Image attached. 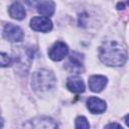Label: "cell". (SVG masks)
Listing matches in <instances>:
<instances>
[{"mask_svg": "<svg viewBox=\"0 0 129 129\" xmlns=\"http://www.w3.org/2000/svg\"><path fill=\"white\" fill-rule=\"evenodd\" d=\"M3 35H4V37L7 40L12 41V42L21 41L23 39V37H24V34H23L22 29L19 26L14 25L12 23H7L4 26Z\"/></svg>", "mask_w": 129, "mask_h": 129, "instance_id": "cell-4", "label": "cell"}, {"mask_svg": "<svg viewBox=\"0 0 129 129\" xmlns=\"http://www.w3.org/2000/svg\"><path fill=\"white\" fill-rule=\"evenodd\" d=\"M90 125L84 116H79L76 119V129H89Z\"/></svg>", "mask_w": 129, "mask_h": 129, "instance_id": "cell-13", "label": "cell"}, {"mask_svg": "<svg viewBox=\"0 0 129 129\" xmlns=\"http://www.w3.org/2000/svg\"><path fill=\"white\" fill-rule=\"evenodd\" d=\"M127 4H128V5H129V2H127Z\"/></svg>", "mask_w": 129, "mask_h": 129, "instance_id": "cell-18", "label": "cell"}, {"mask_svg": "<svg viewBox=\"0 0 129 129\" xmlns=\"http://www.w3.org/2000/svg\"><path fill=\"white\" fill-rule=\"evenodd\" d=\"M67 88L73 93H83L85 91V84L81 78L74 76L67 80Z\"/></svg>", "mask_w": 129, "mask_h": 129, "instance_id": "cell-10", "label": "cell"}, {"mask_svg": "<svg viewBox=\"0 0 129 129\" xmlns=\"http://www.w3.org/2000/svg\"><path fill=\"white\" fill-rule=\"evenodd\" d=\"M9 14L12 18L17 19V20H21L25 17L26 12H25L24 7L19 2H14L9 8Z\"/></svg>", "mask_w": 129, "mask_h": 129, "instance_id": "cell-12", "label": "cell"}, {"mask_svg": "<svg viewBox=\"0 0 129 129\" xmlns=\"http://www.w3.org/2000/svg\"><path fill=\"white\" fill-rule=\"evenodd\" d=\"M30 27L35 31L48 32L52 29V22L48 17L35 16L30 20Z\"/></svg>", "mask_w": 129, "mask_h": 129, "instance_id": "cell-6", "label": "cell"}, {"mask_svg": "<svg viewBox=\"0 0 129 129\" xmlns=\"http://www.w3.org/2000/svg\"><path fill=\"white\" fill-rule=\"evenodd\" d=\"M55 84L54 75L47 70H38L33 73L31 78V87L37 94H43L51 91Z\"/></svg>", "mask_w": 129, "mask_h": 129, "instance_id": "cell-2", "label": "cell"}, {"mask_svg": "<svg viewBox=\"0 0 129 129\" xmlns=\"http://www.w3.org/2000/svg\"><path fill=\"white\" fill-rule=\"evenodd\" d=\"M101 61L110 67L123 66L127 59L126 48L116 40H107L103 42L99 49Z\"/></svg>", "mask_w": 129, "mask_h": 129, "instance_id": "cell-1", "label": "cell"}, {"mask_svg": "<svg viewBox=\"0 0 129 129\" xmlns=\"http://www.w3.org/2000/svg\"><path fill=\"white\" fill-rule=\"evenodd\" d=\"M68 53H69V47L64 42L61 41L55 42L48 50V56L55 61L63 59Z\"/></svg>", "mask_w": 129, "mask_h": 129, "instance_id": "cell-5", "label": "cell"}, {"mask_svg": "<svg viewBox=\"0 0 129 129\" xmlns=\"http://www.w3.org/2000/svg\"><path fill=\"white\" fill-rule=\"evenodd\" d=\"M125 123L127 124V126H129V114L126 115V117H125Z\"/></svg>", "mask_w": 129, "mask_h": 129, "instance_id": "cell-17", "label": "cell"}, {"mask_svg": "<svg viewBox=\"0 0 129 129\" xmlns=\"http://www.w3.org/2000/svg\"><path fill=\"white\" fill-rule=\"evenodd\" d=\"M117 8L120 10V9H124V3H118L117 4Z\"/></svg>", "mask_w": 129, "mask_h": 129, "instance_id": "cell-16", "label": "cell"}, {"mask_svg": "<svg viewBox=\"0 0 129 129\" xmlns=\"http://www.w3.org/2000/svg\"><path fill=\"white\" fill-rule=\"evenodd\" d=\"M106 84H107V78L104 76L95 75L90 77L89 79V88L91 89V91L96 93L101 92L105 88Z\"/></svg>", "mask_w": 129, "mask_h": 129, "instance_id": "cell-9", "label": "cell"}, {"mask_svg": "<svg viewBox=\"0 0 129 129\" xmlns=\"http://www.w3.org/2000/svg\"><path fill=\"white\" fill-rule=\"evenodd\" d=\"M36 9L40 15L48 17L54 12V3L52 1H40L36 3Z\"/></svg>", "mask_w": 129, "mask_h": 129, "instance_id": "cell-11", "label": "cell"}, {"mask_svg": "<svg viewBox=\"0 0 129 129\" xmlns=\"http://www.w3.org/2000/svg\"><path fill=\"white\" fill-rule=\"evenodd\" d=\"M66 68L70 71V72H74V73H81L83 71V55L79 52H72L70 57H69V61L66 64Z\"/></svg>", "mask_w": 129, "mask_h": 129, "instance_id": "cell-7", "label": "cell"}, {"mask_svg": "<svg viewBox=\"0 0 129 129\" xmlns=\"http://www.w3.org/2000/svg\"><path fill=\"white\" fill-rule=\"evenodd\" d=\"M12 61H13L12 57H10L8 54H6V53H4V52L1 53V67H2V68L11 66Z\"/></svg>", "mask_w": 129, "mask_h": 129, "instance_id": "cell-14", "label": "cell"}, {"mask_svg": "<svg viewBox=\"0 0 129 129\" xmlns=\"http://www.w3.org/2000/svg\"><path fill=\"white\" fill-rule=\"evenodd\" d=\"M105 129H123V127L118 123H110L105 127Z\"/></svg>", "mask_w": 129, "mask_h": 129, "instance_id": "cell-15", "label": "cell"}, {"mask_svg": "<svg viewBox=\"0 0 129 129\" xmlns=\"http://www.w3.org/2000/svg\"><path fill=\"white\" fill-rule=\"evenodd\" d=\"M22 129H57V125L48 117H36L26 121Z\"/></svg>", "mask_w": 129, "mask_h": 129, "instance_id": "cell-3", "label": "cell"}, {"mask_svg": "<svg viewBox=\"0 0 129 129\" xmlns=\"http://www.w3.org/2000/svg\"><path fill=\"white\" fill-rule=\"evenodd\" d=\"M87 107L90 112L94 114H100L106 110V103L97 97H90L87 101Z\"/></svg>", "mask_w": 129, "mask_h": 129, "instance_id": "cell-8", "label": "cell"}]
</instances>
